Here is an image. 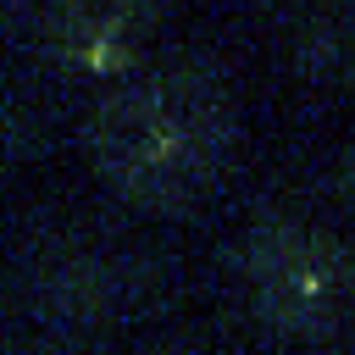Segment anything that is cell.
Here are the masks:
<instances>
[{
    "label": "cell",
    "mask_w": 355,
    "mask_h": 355,
    "mask_svg": "<svg viewBox=\"0 0 355 355\" xmlns=\"http://www.w3.org/2000/svg\"><path fill=\"white\" fill-rule=\"evenodd\" d=\"M233 144V100L227 83L200 67L178 61L128 89H116L89 128V150L100 178L133 205H189L200 200Z\"/></svg>",
    "instance_id": "1"
},
{
    "label": "cell",
    "mask_w": 355,
    "mask_h": 355,
    "mask_svg": "<svg viewBox=\"0 0 355 355\" xmlns=\"http://www.w3.org/2000/svg\"><path fill=\"white\" fill-rule=\"evenodd\" d=\"M239 272L261 322L283 333H322L355 300V255L338 239L294 222H255L239 244Z\"/></svg>",
    "instance_id": "2"
},
{
    "label": "cell",
    "mask_w": 355,
    "mask_h": 355,
    "mask_svg": "<svg viewBox=\"0 0 355 355\" xmlns=\"http://www.w3.org/2000/svg\"><path fill=\"white\" fill-rule=\"evenodd\" d=\"M150 22V0H55L50 39L78 67H122Z\"/></svg>",
    "instance_id": "3"
},
{
    "label": "cell",
    "mask_w": 355,
    "mask_h": 355,
    "mask_svg": "<svg viewBox=\"0 0 355 355\" xmlns=\"http://www.w3.org/2000/svg\"><path fill=\"white\" fill-rule=\"evenodd\" d=\"M39 305L61 327H89L116 305V272L100 255H61L39 277Z\"/></svg>",
    "instance_id": "4"
},
{
    "label": "cell",
    "mask_w": 355,
    "mask_h": 355,
    "mask_svg": "<svg viewBox=\"0 0 355 355\" xmlns=\"http://www.w3.org/2000/svg\"><path fill=\"white\" fill-rule=\"evenodd\" d=\"M333 189H338L344 211H355V150H344V161H338V178H333Z\"/></svg>",
    "instance_id": "5"
},
{
    "label": "cell",
    "mask_w": 355,
    "mask_h": 355,
    "mask_svg": "<svg viewBox=\"0 0 355 355\" xmlns=\"http://www.w3.org/2000/svg\"><path fill=\"white\" fill-rule=\"evenodd\" d=\"M349 78H355V44H349Z\"/></svg>",
    "instance_id": "6"
}]
</instances>
